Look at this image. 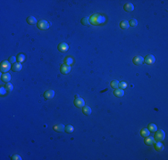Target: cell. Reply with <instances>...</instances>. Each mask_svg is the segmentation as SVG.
<instances>
[{
	"label": "cell",
	"mask_w": 168,
	"mask_h": 160,
	"mask_svg": "<svg viewBox=\"0 0 168 160\" xmlns=\"http://www.w3.org/2000/svg\"><path fill=\"white\" fill-rule=\"evenodd\" d=\"M89 18V23H91L92 25H100L103 24L106 22V17L101 14H93Z\"/></svg>",
	"instance_id": "cell-1"
},
{
	"label": "cell",
	"mask_w": 168,
	"mask_h": 160,
	"mask_svg": "<svg viewBox=\"0 0 168 160\" xmlns=\"http://www.w3.org/2000/svg\"><path fill=\"white\" fill-rule=\"evenodd\" d=\"M165 137V133H164V132L163 130H157L156 131V134H155V138L157 141L158 142H161V141H163Z\"/></svg>",
	"instance_id": "cell-2"
},
{
	"label": "cell",
	"mask_w": 168,
	"mask_h": 160,
	"mask_svg": "<svg viewBox=\"0 0 168 160\" xmlns=\"http://www.w3.org/2000/svg\"><path fill=\"white\" fill-rule=\"evenodd\" d=\"M37 25H38V28L40 29H48L49 28L48 22L47 21H44V20L40 21V22L37 23Z\"/></svg>",
	"instance_id": "cell-3"
},
{
	"label": "cell",
	"mask_w": 168,
	"mask_h": 160,
	"mask_svg": "<svg viewBox=\"0 0 168 160\" xmlns=\"http://www.w3.org/2000/svg\"><path fill=\"white\" fill-rule=\"evenodd\" d=\"M11 69V63L7 61H5V62H2V64H1V70L3 71V72H7L9 69Z\"/></svg>",
	"instance_id": "cell-4"
},
{
	"label": "cell",
	"mask_w": 168,
	"mask_h": 160,
	"mask_svg": "<svg viewBox=\"0 0 168 160\" xmlns=\"http://www.w3.org/2000/svg\"><path fill=\"white\" fill-rule=\"evenodd\" d=\"M156 61V59L154 57L152 54H148L146 56V58H144V62L146 63V64H148V65H151V64H153L154 62Z\"/></svg>",
	"instance_id": "cell-5"
},
{
	"label": "cell",
	"mask_w": 168,
	"mask_h": 160,
	"mask_svg": "<svg viewBox=\"0 0 168 160\" xmlns=\"http://www.w3.org/2000/svg\"><path fill=\"white\" fill-rule=\"evenodd\" d=\"M74 105L76 106V107H78V108H83L84 106H85V102H84L83 99L78 97L74 101Z\"/></svg>",
	"instance_id": "cell-6"
},
{
	"label": "cell",
	"mask_w": 168,
	"mask_h": 160,
	"mask_svg": "<svg viewBox=\"0 0 168 160\" xmlns=\"http://www.w3.org/2000/svg\"><path fill=\"white\" fill-rule=\"evenodd\" d=\"M132 62H133V63H134L135 65L139 66L144 62V58L141 57V56H135V57L133 58V60H132Z\"/></svg>",
	"instance_id": "cell-7"
},
{
	"label": "cell",
	"mask_w": 168,
	"mask_h": 160,
	"mask_svg": "<svg viewBox=\"0 0 168 160\" xmlns=\"http://www.w3.org/2000/svg\"><path fill=\"white\" fill-rule=\"evenodd\" d=\"M55 96V92L53 90H48V91L45 92L44 93V97L46 100H49V99H52Z\"/></svg>",
	"instance_id": "cell-8"
},
{
	"label": "cell",
	"mask_w": 168,
	"mask_h": 160,
	"mask_svg": "<svg viewBox=\"0 0 168 160\" xmlns=\"http://www.w3.org/2000/svg\"><path fill=\"white\" fill-rule=\"evenodd\" d=\"M60 70L63 74H68L71 71V66L66 65V64H63L60 68Z\"/></svg>",
	"instance_id": "cell-9"
},
{
	"label": "cell",
	"mask_w": 168,
	"mask_h": 160,
	"mask_svg": "<svg viewBox=\"0 0 168 160\" xmlns=\"http://www.w3.org/2000/svg\"><path fill=\"white\" fill-rule=\"evenodd\" d=\"M69 49V45L66 44V43H61V44L58 45V50L62 53H64L67 50Z\"/></svg>",
	"instance_id": "cell-10"
},
{
	"label": "cell",
	"mask_w": 168,
	"mask_h": 160,
	"mask_svg": "<svg viewBox=\"0 0 168 160\" xmlns=\"http://www.w3.org/2000/svg\"><path fill=\"white\" fill-rule=\"evenodd\" d=\"M22 69V64H21V62H15V64L13 65V67H12V69L14 70V71H20L21 69Z\"/></svg>",
	"instance_id": "cell-11"
},
{
	"label": "cell",
	"mask_w": 168,
	"mask_h": 160,
	"mask_svg": "<svg viewBox=\"0 0 168 160\" xmlns=\"http://www.w3.org/2000/svg\"><path fill=\"white\" fill-rule=\"evenodd\" d=\"M1 79L3 80L4 82H9L10 80H11V76H10V74L9 73H4V74H2V76H1Z\"/></svg>",
	"instance_id": "cell-12"
},
{
	"label": "cell",
	"mask_w": 168,
	"mask_h": 160,
	"mask_svg": "<svg viewBox=\"0 0 168 160\" xmlns=\"http://www.w3.org/2000/svg\"><path fill=\"white\" fill-rule=\"evenodd\" d=\"M145 143L147 145H152L155 143V139L154 137H150V136H148V137H145Z\"/></svg>",
	"instance_id": "cell-13"
},
{
	"label": "cell",
	"mask_w": 168,
	"mask_h": 160,
	"mask_svg": "<svg viewBox=\"0 0 168 160\" xmlns=\"http://www.w3.org/2000/svg\"><path fill=\"white\" fill-rule=\"evenodd\" d=\"M124 10L126 12H132L134 10V5L132 3H128V4H124Z\"/></svg>",
	"instance_id": "cell-14"
},
{
	"label": "cell",
	"mask_w": 168,
	"mask_h": 160,
	"mask_svg": "<svg viewBox=\"0 0 168 160\" xmlns=\"http://www.w3.org/2000/svg\"><path fill=\"white\" fill-rule=\"evenodd\" d=\"M114 94L115 95L116 97H123L124 94V92L123 89H115L114 92Z\"/></svg>",
	"instance_id": "cell-15"
},
{
	"label": "cell",
	"mask_w": 168,
	"mask_h": 160,
	"mask_svg": "<svg viewBox=\"0 0 168 160\" xmlns=\"http://www.w3.org/2000/svg\"><path fill=\"white\" fill-rule=\"evenodd\" d=\"M82 112H83L84 115L89 116V115L91 114V109H90L89 106H84L83 109H82Z\"/></svg>",
	"instance_id": "cell-16"
},
{
	"label": "cell",
	"mask_w": 168,
	"mask_h": 160,
	"mask_svg": "<svg viewBox=\"0 0 168 160\" xmlns=\"http://www.w3.org/2000/svg\"><path fill=\"white\" fill-rule=\"evenodd\" d=\"M64 125L62 124H55V126H54V130L56 132H63L64 131Z\"/></svg>",
	"instance_id": "cell-17"
},
{
	"label": "cell",
	"mask_w": 168,
	"mask_h": 160,
	"mask_svg": "<svg viewBox=\"0 0 168 160\" xmlns=\"http://www.w3.org/2000/svg\"><path fill=\"white\" fill-rule=\"evenodd\" d=\"M155 149L157 150V151H162V150L164 149V145H163V143H161L160 142H156V144H155Z\"/></svg>",
	"instance_id": "cell-18"
},
{
	"label": "cell",
	"mask_w": 168,
	"mask_h": 160,
	"mask_svg": "<svg viewBox=\"0 0 168 160\" xmlns=\"http://www.w3.org/2000/svg\"><path fill=\"white\" fill-rule=\"evenodd\" d=\"M27 22L29 23L30 25H33V24H35V23H38L37 22V20L35 17H33V16H30L27 18Z\"/></svg>",
	"instance_id": "cell-19"
},
{
	"label": "cell",
	"mask_w": 168,
	"mask_h": 160,
	"mask_svg": "<svg viewBox=\"0 0 168 160\" xmlns=\"http://www.w3.org/2000/svg\"><path fill=\"white\" fill-rule=\"evenodd\" d=\"M120 27H121V29H127L129 27H130L129 22H127V21H123V22L120 23Z\"/></svg>",
	"instance_id": "cell-20"
},
{
	"label": "cell",
	"mask_w": 168,
	"mask_h": 160,
	"mask_svg": "<svg viewBox=\"0 0 168 160\" xmlns=\"http://www.w3.org/2000/svg\"><path fill=\"white\" fill-rule=\"evenodd\" d=\"M140 134H141L142 137H148V136H149L150 132L148 129H142V130L140 131Z\"/></svg>",
	"instance_id": "cell-21"
},
{
	"label": "cell",
	"mask_w": 168,
	"mask_h": 160,
	"mask_svg": "<svg viewBox=\"0 0 168 160\" xmlns=\"http://www.w3.org/2000/svg\"><path fill=\"white\" fill-rule=\"evenodd\" d=\"M148 130H149V132H156L157 130V127L156 124H148Z\"/></svg>",
	"instance_id": "cell-22"
},
{
	"label": "cell",
	"mask_w": 168,
	"mask_h": 160,
	"mask_svg": "<svg viewBox=\"0 0 168 160\" xmlns=\"http://www.w3.org/2000/svg\"><path fill=\"white\" fill-rule=\"evenodd\" d=\"M5 89H6V91H8V92H12L13 91V89H14V86H13V84H12L11 83L7 82L6 84H5Z\"/></svg>",
	"instance_id": "cell-23"
},
{
	"label": "cell",
	"mask_w": 168,
	"mask_h": 160,
	"mask_svg": "<svg viewBox=\"0 0 168 160\" xmlns=\"http://www.w3.org/2000/svg\"><path fill=\"white\" fill-rule=\"evenodd\" d=\"M17 61H18V62H24V61H25V55L22 54V53L18 54V56H17Z\"/></svg>",
	"instance_id": "cell-24"
},
{
	"label": "cell",
	"mask_w": 168,
	"mask_h": 160,
	"mask_svg": "<svg viewBox=\"0 0 168 160\" xmlns=\"http://www.w3.org/2000/svg\"><path fill=\"white\" fill-rule=\"evenodd\" d=\"M64 131H65L66 133H73V127L72 126V125L68 124V125H66L65 128H64Z\"/></svg>",
	"instance_id": "cell-25"
},
{
	"label": "cell",
	"mask_w": 168,
	"mask_h": 160,
	"mask_svg": "<svg viewBox=\"0 0 168 160\" xmlns=\"http://www.w3.org/2000/svg\"><path fill=\"white\" fill-rule=\"evenodd\" d=\"M111 86L113 88H115V89H116L117 87H119V82H118L117 80H113V81L111 82Z\"/></svg>",
	"instance_id": "cell-26"
},
{
	"label": "cell",
	"mask_w": 168,
	"mask_h": 160,
	"mask_svg": "<svg viewBox=\"0 0 168 160\" xmlns=\"http://www.w3.org/2000/svg\"><path fill=\"white\" fill-rule=\"evenodd\" d=\"M129 24H130V26H132V27H136V26L138 25V22H137V20H135V19H132L129 22Z\"/></svg>",
	"instance_id": "cell-27"
},
{
	"label": "cell",
	"mask_w": 168,
	"mask_h": 160,
	"mask_svg": "<svg viewBox=\"0 0 168 160\" xmlns=\"http://www.w3.org/2000/svg\"><path fill=\"white\" fill-rule=\"evenodd\" d=\"M81 23H82L83 25H89V24H90V23H89V17L83 18L81 20Z\"/></svg>",
	"instance_id": "cell-28"
},
{
	"label": "cell",
	"mask_w": 168,
	"mask_h": 160,
	"mask_svg": "<svg viewBox=\"0 0 168 160\" xmlns=\"http://www.w3.org/2000/svg\"><path fill=\"white\" fill-rule=\"evenodd\" d=\"M73 58H71V57H68V58L65 59V64H66V65L71 66L72 64H73Z\"/></svg>",
	"instance_id": "cell-29"
},
{
	"label": "cell",
	"mask_w": 168,
	"mask_h": 160,
	"mask_svg": "<svg viewBox=\"0 0 168 160\" xmlns=\"http://www.w3.org/2000/svg\"><path fill=\"white\" fill-rule=\"evenodd\" d=\"M119 86H120V89H123V90H124V88L127 87V84L123 81V82H120V83H119Z\"/></svg>",
	"instance_id": "cell-30"
},
{
	"label": "cell",
	"mask_w": 168,
	"mask_h": 160,
	"mask_svg": "<svg viewBox=\"0 0 168 160\" xmlns=\"http://www.w3.org/2000/svg\"><path fill=\"white\" fill-rule=\"evenodd\" d=\"M16 60H17V59L15 58V56H11V57L9 58V61H8V62H10V63H14V64H15V62H16Z\"/></svg>",
	"instance_id": "cell-31"
},
{
	"label": "cell",
	"mask_w": 168,
	"mask_h": 160,
	"mask_svg": "<svg viewBox=\"0 0 168 160\" xmlns=\"http://www.w3.org/2000/svg\"><path fill=\"white\" fill-rule=\"evenodd\" d=\"M0 93H1L2 96H4V95L6 93V89L5 87H1L0 88Z\"/></svg>",
	"instance_id": "cell-32"
},
{
	"label": "cell",
	"mask_w": 168,
	"mask_h": 160,
	"mask_svg": "<svg viewBox=\"0 0 168 160\" xmlns=\"http://www.w3.org/2000/svg\"><path fill=\"white\" fill-rule=\"evenodd\" d=\"M12 159L13 160H22V157L19 156V155H15V156H12Z\"/></svg>",
	"instance_id": "cell-33"
}]
</instances>
